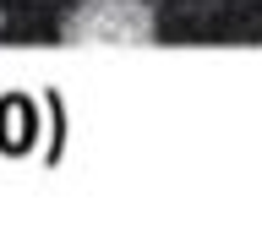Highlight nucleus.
I'll return each instance as SVG.
<instances>
[{
    "label": "nucleus",
    "mask_w": 262,
    "mask_h": 251,
    "mask_svg": "<svg viewBox=\"0 0 262 251\" xmlns=\"http://www.w3.org/2000/svg\"><path fill=\"white\" fill-rule=\"evenodd\" d=\"M159 33L147 0H82L60 22L66 44H147Z\"/></svg>",
    "instance_id": "1"
}]
</instances>
